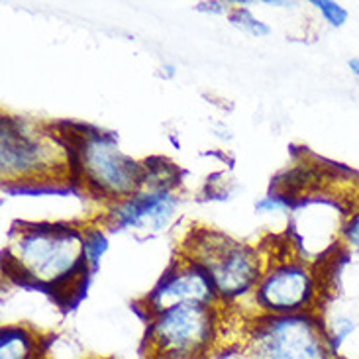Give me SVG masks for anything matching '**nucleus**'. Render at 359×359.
Segmentation results:
<instances>
[{"label": "nucleus", "mask_w": 359, "mask_h": 359, "mask_svg": "<svg viewBox=\"0 0 359 359\" xmlns=\"http://www.w3.org/2000/svg\"><path fill=\"white\" fill-rule=\"evenodd\" d=\"M4 275L14 283L49 292L61 306L85 294L97 263L88 230L69 222H16L2 252Z\"/></svg>", "instance_id": "nucleus-1"}, {"label": "nucleus", "mask_w": 359, "mask_h": 359, "mask_svg": "<svg viewBox=\"0 0 359 359\" xmlns=\"http://www.w3.org/2000/svg\"><path fill=\"white\" fill-rule=\"evenodd\" d=\"M0 177L4 187H77L73 151L57 126L18 114L0 118Z\"/></svg>", "instance_id": "nucleus-2"}, {"label": "nucleus", "mask_w": 359, "mask_h": 359, "mask_svg": "<svg viewBox=\"0 0 359 359\" xmlns=\"http://www.w3.org/2000/svg\"><path fill=\"white\" fill-rule=\"evenodd\" d=\"M73 151L77 187L108 206L142 191L144 161L126 156L110 132L85 124H59Z\"/></svg>", "instance_id": "nucleus-3"}, {"label": "nucleus", "mask_w": 359, "mask_h": 359, "mask_svg": "<svg viewBox=\"0 0 359 359\" xmlns=\"http://www.w3.org/2000/svg\"><path fill=\"white\" fill-rule=\"evenodd\" d=\"M179 255L204 269L224 306L252 297L267 262L257 245L206 226L191 228L179 248Z\"/></svg>", "instance_id": "nucleus-4"}, {"label": "nucleus", "mask_w": 359, "mask_h": 359, "mask_svg": "<svg viewBox=\"0 0 359 359\" xmlns=\"http://www.w3.org/2000/svg\"><path fill=\"white\" fill-rule=\"evenodd\" d=\"M240 341L252 359H338L320 312L253 314Z\"/></svg>", "instance_id": "nucleus-5"}, {"label": "nucleus", "mask_w": 359, "mask_h": 359, "mask_svg": "<svg viewBox=\"0 0 359 359\" xmlns=\"http://www.w3.org/2000/svg\"><path fill=\"white\" fill-rule=\"evenodd\" d=\"M222 304H184L146 320V355L204 358L222 344Z\"/></svg>", "instance_id": "nucleus-6"}, {"label": "nucleus", "mask_w": 359, "mask_h": 359, "mask_svg": "<svg viewBox=\"0 0 359 359\" xmlns=\"http://www.w3.org/2000/svg\"><path fill=\"white\" fill-rule=\"evenodd\" d=\"M320 273L304 257H267L265 271L252 292L255 314L320 312Z\"/></svg>", "instance_id": "nucleus-7"}, {"label": "nucleus", "mask_w": 359, "mask_h": 359, "mask_svg": "<svg viewBox=\"0 0 359 359\" xmlns=\"http://www.w3.org/2000/svg\"><path fill=\"white\" fill-rule=\"evenodd\" d=\"M144 318H151L159 312L171 311L184 304H222L210 277L196 263L177 255L167 267V271L159 277V281L151 287L136 302ZM224 306V304H222Z\"/></svg>", "instance_id": "nucleus-8"}, {"label": "nucleus", "mask_w": 359, "mask_h": 359, "mask_svg": "<svg viewBox=\"0 0 359 359\" xmlns=\"http://www.w3.org/2000/svg\"><path fill=\"white\" fill-rule=\"evenodd\" d=\"M179 198L169 191L142 189L122 203L108 206L107 220L116 230L142 233H159L175 218Z\"/></svg>", "instance_id": "nucleus-9"}, {"label": "nucleus", "mask_w": 359, "mask_h": 359, "mask_svg": "<svg viewBox=\"0 0 359 359\" xmlns=\"http://www.w3.org/2000/svg\"><path fill=\"white\" fill-rule=\"evenodd\" d=\"M0 359H48L46 340L28 324L2 326Z\"/></svg>", "instance_id": "nucleus-10"}, {"label": "nucleus", "mask_w": 359, "mask_h": 359, "mask_svg": "<svg viewBox=\"0 0 359 359\" xmlns=\"http://www.w3.org/2000/svg\"><path fill=\"white\" fill-rule=\"evenodd\" d=\"M179 187H181V169L171 159L161 156L144 159V184H142V189L175 193Z\"/></svg>", "instance_id": "nucleus-11"}, {"label": "nucleus", "mask_w": 359, "mask_h": 359, "mask_svg": "<svg viewBox=\"0 0 359 359\" xmlns=\"http://www.w3.org/2000/svg\"><path fill=\"white\" fill-rule=\"evenodd\" d=\"M228 22L233 28H238L252 38H267L271 34V28L245 6H232L228 12Z\"/></svg>", "instance_id": "nucleus-12"}, {"label": "nucleus", "mask_w": 359, "mask_h": 359, "mask_svg": "<svg viewBox=\"0 0 359 359\" xmlns=\"http://www.w3.org/2000/svg\"><path fill=\"white\" fill-rule=\"evenodd\" d=\"M312 6L320 12L324 22H328V26L332 28H344L346 22L350 20V12L334 0H312Z\"/></svg>", "instance_id": "nucleus-13"}, {"label": "nucleus", "mask_w": 359, "mask_h": 359, "mask_svg": "<svg viewBox=\"0 0 359 359\" xmlns=\"http://www.w3.org/2000/svg\"><path fill=\"white\" fill-rule=\"evenodd\" d=\"M340 242L346 250L359 253V210L350 214V218L341 224Z\"/></svg>", "instance_id": "nucleus-14"}, {"label": "nucleus", "mask_w": 359, "mask_h": 359, "mask_svg": "<svg viewBox=\"0 0 359 359\" xmlns=\"http://www.w3.org/2000/svg\"><path fill=\"white\" fill-rule=\"evenodd\" d=\"M230 4L228 2H198V4H194V10H198V12H210V14H226L228 16V12H230Z\"/></svg>", "instance_id": "nucleus-15"}, {"label": "nucleus", "mask_w": 359, "mask_h": 359, "mask_svg": "<svg viewBox=\"0 0 359 359\" xmlns=\"http://www.w3.org/2000/svg\"><path fill=\"white\" fill-rule=\"evenodd\" d=\"M146 359H204L193 355H179V353H161V355H146Z\"/></svg>", "instance_id": "nucleus-16"}, {"label": "nucleus", "mask_w": 359, "mask_h": 359, "mask_svg": "<svg viewBox=\"0 0 359 359\" xmlns=\"http://www.w3.org/2000/svg\"><path fill=\"white\" fill-rule=\"evenodd\" d=\"M348 67H350L351 75H355V77L359 79V55L358 57H351L350 61H348Z\"/></svg>", "instance_id": "nucleus-17"}]
</instances>
